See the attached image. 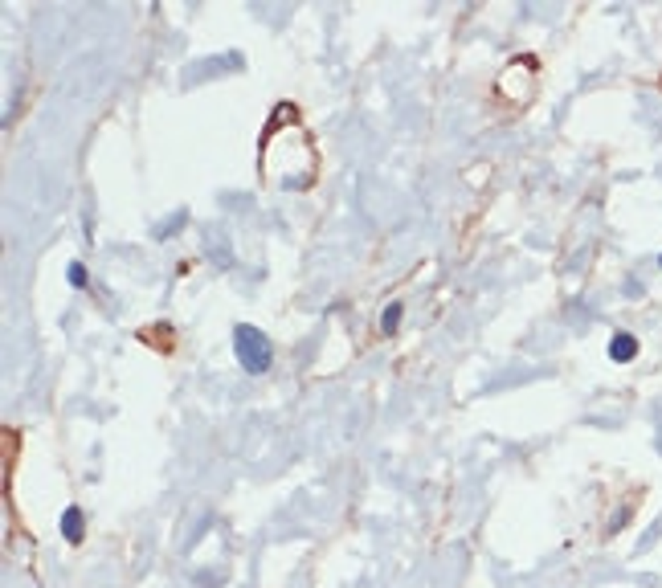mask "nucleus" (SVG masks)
I'll return each instance as SVG.
<instances>
[{
	"instance_id": "5",
	"label": "nucleus",
	"mask_w": 662,
	"mask_h": 588,
	"mask_svg": "<svg viewBox=\"0 0 662 588\" xmlns=\"http://www.w3.org/2000/svg\"><path fill=\"white\" fill-rule=\"evenodd\" d=\"M66 282H70V286H74V290H82L86 282H90V278H86V266H82V261H70V270H66Z\"/></svg>"
},
{
	"instance_id": "4",
	"label": "nucleus",
	"mask_w": 662,
	"mask_h": 588,
	"mask_svg": "<svg viewBox=\"0 0 662 588\" xmlns=\"http://www.w3.org/2000/svg\"><path fill=\"white\" fill-rule=\"evenodd\" d=\"M401 315H405V307H401V303H389V307H384V315H381V331H384V335H393V331L401 327Z\"/></svg>"
},
{
	"instance_id": "1",
	"label": "nucleus",
	"mask_w": 662,
	"mask_h": 588,
	"mask_svg": "<svg viewBox=\"0 0 662 588\" xmlns=\"http://www.w3.org/2000/svg\"><path fill=\"white\" fill-rule=\"evenodd\" d=\"M233 352H237V364L249 376H262L274 364V343L266 339V331H258V327H249V323L233 327Z\"/></svg>"
},
{
	"instance_id": "2",
	"label": "nucleus",
	"mask_w": 662,
	"mask_h": 588,
	"mask_svg": "<svg viewBox=\"0 0 662 588\" xmlns=\"http://www.w3.org/2000/svg\"><path fill=\"white\" fill-rule=\"evenodd\" d=\"M634 356H638V339H634L629 331H617L609 339V359L613 364H629Z\"/></svg>"
},
{
	"instance_id": "3",
	"label": "nucleus",
	"mask_w": 662,
	"mask_h": 588,
	"mask_svg": "<svg viewBox=\"0 0 662 588\" xmlns=\"http://www.w3.org/2000/svg\"><path fill=\"white\" fill-rule=\"evenodd\" d=\"M62 535H66L70 543L82 539V511H78V506H70L66 515H62Z\"/></svg>"
}]
</instances>
